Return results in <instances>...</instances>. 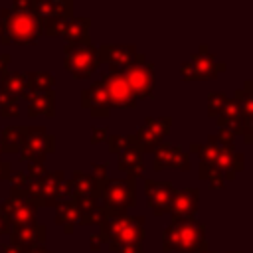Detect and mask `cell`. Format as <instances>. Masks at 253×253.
<instances>
[{"instance_id": "cell-24", "label": "cell", "mask_w": 253, "mask_h": 253, "mask_svg": "<svg viewBox=\"0 0 253 253\" xmlns=\"http://www.w3.org/2000/svg\"><path fill=\"white\" fill-rule=\"evenodd\" d=\"M117 168L121 172H126L128 178H138L142 176L144 178V172H146V166H144V160H142V150L138 146H128L125 148L119 158H117Z\"/></svg>"}, {"instance_id": "cell-19", "label": "cell", "mask_w": 253, "mask_h": 253, "mask_svg": "<svg viewBox=\"0 0 253 253\" xmlns=\"http://www.w3.org/2000/svg\"><path fill=\"white\" fill-rule=\"evenodd\" d=\"M251 89H253V83L245 81L243 87L233 93L235 95L233 101L237 103V107H239V111H241V115L245 119V126L241 130V136H243L245 144L253 142V93H251Z\"/></svg>"}, {"instance_id": "cell-5", "label": "cell", "mask_w": 253, "mask_h": 253, "mask_svg": "<svg viewBox=\"0 0 253 253\" xmlns=\"http://www.w3.org/2000/svg\"><path fill=\"white\" fill-rule=\"evenodd\" d=\"M144 223L142 215H119L105 219L101 223V233L107 237V243L115 245H142L144 243Z\"/></svg>"}, {"instance_id": "cell-32", "label": "cell", "mask_w": 253, "mask_h": 253, "mask_svg": "<svg viewBox=\"0 0 253 253\" xmlns=\"http://www.w3.org/2000/svg\"><path fill=\"white\" fill-rule=\"evenodd\" d=\"M229 97L223 91H211L208 95V117L210 119H217L221 115V111L225 109Z\"/></svg>"}, {"instance_id": "cell-2", "label": "cell", "mask_w": 253, "mask_h": 253, "mask_svg": "<svg viewBox=\"0 0 253 253\" xmlns=\"http://www.w3.org/2000/svg\"><path fill=\"white\" fill-rule=\"evenodd\" d=\"M162 249L166 253H208L204 225L196 217L172 215L162 231Z\"/></svg>"}, {"instance_id": "cell-46", "label": "cell", "mask_w": 253, "mask_h": 253, "mask_svg": "<svg viewBox=\"0 0 253 253\" xmlns=\"http://www.w3.org/2000/svg\"><path fill=\"white\" fill-rule=\"evenodd\" d=\"M208 253H215V251H208Z\"/></svg>"}, {"instance_id": "cell-12", "label": "cell", "mask_w": 253, "mask_h": 253, "mask_svg": "<svg viewBox=\"0 0 253 253\" xmlns=\"http://www.w3.org/2000/svg\"><path fill=\"white\" fill-rule=\"evenodd\" d=\"M0 211L12 229H20V227H28L36 223L38 208L28 198H6L0 204Z\"/></svg>"}, {"instance_id": "cell-14", "label": "cell", "mask_w": 253, "mask_h": 253, "mask_svg": "<svg viewBox=\"0 0 253 253\" xmlns=\"http://www.w3.org/2000/svg\"><path fill=\"white\" fill-rule=\"evenodd\" d=\"M99 59L101 63L109 65V73H125L136 57V47L134 45H111V43H103L101 47H97Z\"/></svg>"}, {"instance_id": "cell-31", "label": "cell", "mask_w": 253, "mask_h": 253, "mask_svg": "<svg viewBox=\"0 0 253 253\" xmlns=\"http://www.w3.org/2000/svg\"><path fill=\"white\" fill-rule=\"evenodd\" d=\"M200 180H208L211 188H223L225 186V178H223L221 170H217L213 164L202 162V160H200Z\"/></svg>"}, {"instance_id": "cell-10", "label": "cell", "mask_w": 253, "mask_h": 253, "mask_svg": "<svg viewBox=\"0 0 253 253\" xmlns=\"http://www.w3.org/2000/svg\"><path fill=\"white\" fill-rule=\"evenodd\" d=\"M123 75H125L128 87L132 89L136 101L152 97V89H154V63H146V55L144 53H136L134 63Z\"/></svg>"}, {"instance_id": "cell-22", "label": "cell", "mask_w": 253, "mask_h": 253, "mask_svg": "<svg viewBox=\"0 0 253 253\" xmlns=\"http://www.w3.org/2000/svg\"><path fill=\"white\" fill-rule=\"evenodd\" d=\"M89 28H91V18H67L59 24L57 36H63L67 42H79V43H91L89 38Z\"/></svg>"}, {"instance_id": "cell-42", "label": "cell", "mask_w": 253, "mask_h": 253, "mask_svg": "<svg viewBox=\"0 0 253 253\" xmlns=\"http://www.w3.org/2000/svg\"><path fill=\"white\" fill-rule=\"evenodd\" d=\"M0 253H22V249H18V247H14L10 243H2L0 245Z\"/></svg>"}, {"instance_id": "cell-4", "label": "cell", "mask_w": 253, "mask_h": 253, "mask_svg": "<svg viewBox=\"0 0 253 253\" xmlns=\"http://www.w3.org/2000/svg\"><path fill=\"white\" fill-rule=\"evenodd\" d=\"M101 206L105 210L107 219L126 215L128 208L136 206V184L134 178H125V180H111L107 178L101 188Z\"/></svg>"}, {"instance_id": "cell-28", "label": "cell", "mask_w": 253, "mask_h": 253, "mask_svg": "<svg viewBox=\"0 0 253 253\" xmlns=\"http://www.w3.org/2000/svg\"><path fill=\"white\" fill-rule=\"evenodd\" d=\"M24 142V132L22 126L10 125L0 132V154H12V152H20Z\"/></svg>"}, {"instance_id": "cell-30", "label": "cell", "mask_w": 253, "mask_h": 253, "mask_svg": "<svg viewBox=\"0 0 253 253\" xmlns=\"http://www.w3.org/2000/svg\"><path fill=\"white\" fill-rule=\"evenodd\" d=\"M128 146H138L134 134H126V136L125 134H109L107 136V148H109L111 154H121Z\"/></svg>"}, {"instance_id": "cell-36", "label": "cell", "mask_w": 253, "mask_h": 253, "mask_svg": "<svg viewBox=\"0 0 253 253\" xmlns=\"http://www.w3.org/2000/svg\"><path fill=\"white\" fill-rule=\"evenodd\" d=\"M109 136V130L105 126H93V132H91V144H99L103 140H107Z\"/></svg>"}, {"instance_id": "cell-11", "label": "cell", "mask_w": 253, "mask_h": 253, "mask_svg": "<svg viewBox=\"0 0 253 253\" xmlns=\"http://www.w3.org/2000/svg\"><path fill=\"white\" fill-rule=\"evenodd\" d=\"M170 126H172V117H146L134 134L142 154L154 152L162 144L164 136L170 134Z\"/></svg>"}, {"instance_id": "cell-16", "label": "cell", "mask_w": 253, "mask_h": 253, "mask_svg": "<svg viewBox=\"0 0 253 253\" xmlns=\"http://www.w3.org/2000/svg\"><path fill=\"white\" fill-rule=\"evenodd\" d=\"M174 194H176V188L170 182H158L152 178H144V196L154 215H162L170 211Z\"/></svg>"}, {"instance_id": "cell-21", "label": "cell", "mask_w": 253, "mask_h": 253, "mask_svg": "<svg viewBox=\"0 0 253 253\" xmlns=\"http://www.w3.org/2000/svg\"><path fill=\"white\" fill-rule=\"evenodd\" d=\"M198 202H200L198 188L176 190V194L172 198V204H170V213L172 215H182V217H196Z\"/></svg>"}, {"instance_id": "cell-25", "label": "cell", "mask_w": 253, "mask_h": 253, "mask_svg": "<svg viewBox=\"0 0 253 253\" xmlns=\"http://www.w3.org/2000/svg\"><path fill=\"white\" fill-rule=\"evenodd\" d=\"M215 123H217L219 128L231 130L233 134H241V130H243V126H245V119H243V115H241V111H239V107H237V103H235L233 99L227 101L225 109H223L221 115L215 119Z\"/></svg>"}, {"instance_id": "cell-35", "label": "cell", "mask_w": 253, "mask_h": 253, "mask_svg": "<svg viewBox=\"0 0 253 253\" xmlns=\"http://www.w3.org/2000/svg\"><path fill=\"white\" fill-rule=\"evenodd\" d=\"M18 115H20L18 101H12V103H8L0 109V117H4V119H12V117H18Z\"/></svg>"}, {"instance_id": "cell-43", "label": "cell", "mask_w": 253, "mask_h": 253, "mask_svg": "<svg viewBox=\"0 0 253 253\" xmlns=\"http://www.w3.org/2000/svg\"><path fill=\"white\" fill-rule=\"evenodd\" d=\"M22 253H51L45 245H38V247H32V249H26V251H22Z\"/></svg>"}, {"instance_id": "cell-41", "label": "cell", "mask_w": 253, "mask_h": 253, "mask_svg": "<svg viewBox=\"0 0 253 253\" xmlns=\"http://www.w3.org/2000/svg\"><path fill=\"white\" fill-rule=\"evenodd\" d=\"M10 231H12L10 223L6 221V217H4L2 211H0V235H10Z\"/></svg>"}, {"instance_id": "cell-33", "label": "cell", "mask_w": 253, "mask_h": 253, "mask_svg": "<svg viewBox=\"0 0 253 253\" xmlns=\"http://www.w3.org/2000/svg\"><path fill=\"white\" fill-rule=\"evenodd\" d=\"M47 172L49 170L45 168L43 162H28V172H26L28 180H43L47 176Z\"/></svg>"}, {"instance_id": "cell-39", "label": "cell", "mask_w": 253, "mask_h": 253, "mask_svg": "<svg viewBox=\"0 0 253 253\" xmlns=\"http://www.w3.org/2000/svg\"><path fill=\"white\" fill-rule=\"evenodd\" d=\"M10 176H12V166H10V162L0 158V180H10Z\"/></svg>"}, {"instance_id": "cell-29", "label": "cell", "mask_w": 253, "mask_h": 253, "mask_svg": "<svg viewBox=\"0 0 253 253\" xmlns=\"http://www.w3.org/2000/svg\"><path fill=\"white\" fill-rule=\"evenodd\" d=\"M26 83H28V93H45L51 91L55 77L45 71H24Z\"/></svg>"}, {"instance_id": "cell-15", "label": "cell", "mask_w": 253, "mask_h": 253, "mask_svg": "<svg viewBox=\"0 0 253 253\" xmlns=\"http://www.w3.org/2000/svg\"><path fill=\"white\" fill-rule=\"evenodd\" d=\"M154 158H152V168L156 172L160 170H166V168H176V170H182V172H188L192 168V160H190V154L184 152V148L180 144L172 146V144H160L154 152Z\"/></svg>"}, {"instance_id": "cell-8", "label": "cell", "mask_w": 253, "mask_h": 253, "mask_svg": "<svg viewBox=\"0 0 253 253\" xmlns=\"http://www.w3.org/2000/svg\"><path fill=\"white\" fill-rule=\"evenodd\" d=\"M24 142L20 148V158L26 162H43L47 154L55 152V136L43 126H22Z\"/></svg>"}, {"instance_id": "cell-3", "label": "cell", "mask_w": 253, "mask_h": 253, "mask_svg": "<svg viewBox=\"0 0 253 253\" xmlns=\"http://www.w3.org/2000/svg\"><path fill=\"white\" fill-rule=\"evenodd\" d=\"M190 152L198 154L202 162H210L217 170H221L225 182L233 180L235 174L245 168L243 152H237L233 146L219 144L217 138H215V134H210L208 136V142H204V144H192L190 146Z\"/></svg>"}, {"instance_id": "cell-9", "label": "cell", "mask_w": 253, "mask_h": 253, "mask_svg": "<svg viewBox=\"0 0 253 253\" xmlns=\"http://www.w3.org/2000/svg\"><path fill=\"white\" fill-rule=\"evenodd\" d=\"M34 10L40 18L43 36L55 38L59 24L73 16V2L71 0H36Z\"/></svg>"}, {"instance_id": "cell-44", "label": "cell", "mask_w": 253, "mask_h": 253, "mask_svg": "<svg viewBox=\"0 0 253 253\" xmlns=\"http://www.w3.org/2000/svg\"><path fill=\"white\" fill-rule=\"evenodd\" d=\"M12 101H14V99H10V97H6V95H4L2 91H0V109H2L4 105H8V103H12Z\"/></svg>"}, {"instance_id": "cell-45", "label": "cell", "mask_w": 253, "mask_h": 253, "mask_svg": "<svg viewBox=\"0 0 253 253\" xmlns=\"http://www.w3.org/2000/svg\"><path fill=\"white\" fill-rule=\"evenodd\" d=\"M229 253H241V251H229Z\"/></svg>"}, {"instance_id": "cell-37", "label": "cell", "mask_w": 253, "mask_h": 253, "mask_svg": "<svg viewBox=\"0 0 253 253\" xmlns=\"http://www.w3.org/2000/svg\"><path fill=\"white\" fill-rule=\"evenodd\" d=\"M103 245H107V237H105L101 231H99L97 235L93 233V235H91V239H89V247H91V251H95V253H97Z\"/></svg>"}, {"instance_id": "cell-38", "label": "cell", "mask_w": 253, "mask_h": 253, "mask_svg": "<svg viewBox=\"0 0 253 253\" xmlns=\"http://www.w3.org/2000/svg\"><path fill=\"white\" fill-rule=\"evenodd\" d=\"M107 162L99 164V162H93V176H97L99 180H107Z\"/></svg>"}, {"instance_id": "cell-27", "label": "cell", "mask_w": 253, "mask_h": 253, "mask_svg": "<svg viewBox=\"0 0 253 253\" xmlns=\"http://www.w3.org/2000/svg\"><path fill=\"white\" fill-rule=\"evenodd\" d=\"M55 223L63 227L67 235L73 233V227L79 223V211L73 204V200H63L55 206Z\"/></svg>"}, {"instance_id": "cell-23", "label": "cell", "mask_w": 253, "mask_h": 253, "mask_svg": "<svg viewBox=\"0 0 253 253\" xmlns=\"http://www.w3.org/2000/svg\"><path fill=\"white\" fill-rule=\"evenodd\" d=\"M28 101V117H47L53 119L55 117V93L53 91H45V93H28L24 97Z\"/></svg>"}, {"instance_id": "cell-18", "label": "cell", "mask_w": 253, "mask_h": 253, "mask_svg": "<svg viewBox=\"0 0 253 253\" xmlns=\"http://www.w3.org/2000/svg\"><path fill=\"white\" fill-rule=\"evenodd\" d=\"M105 180H99L93 174L75 170L69 178V186H71V200L75 198H101V188H103Z\"/></svg>"}, {"instance_id": "cell-34", "label": "cell", "mask_w": 253, "mask_h": 253, "mask_svg": "<svg viewBox=\"0 0 253 253\" xmlns=\"http://www.w3.org/2000/svg\"><path fill=\"white\" fill-rule=\"evenodd\" d=\"M107 249L111 253H144V245H115V243H107Z\"/></svg>"}, {"instance_id": "cell-40", "label": "cell", "mask_w": 253, "mask_h": 253, "mask_svg": "<svg viewBox=\"0 0 253 253\" xmlns=\"http://www.w3.org/2000/svg\"><path fill=\"white\" fill-rule=\"evenodd\" d=\"M12 61V55L10 53H0V77L8 75V63Z\"/></svg>"}, {"instance_id": "cell-6", "label": "cell", "mask_w": 253, "mask_h": 253, "mask_svg": "<svg viewBox=\"0 0 253 253\" xmlns=\"http://www.w3.org/2000/svg\"><path fill=\"white\" fill-rule=\"evenodd\" d=\"M101 65L97 47L91 43H79V42H67L63 47V67L75 77V79H89L95 69Z\"/></svg>"}, {"instance_id": "cell-7", "label": "cell", "mask_w": 253, "mask_h": 253, "mask_svg": "<svg viewBox=\"0 0 253 253\" xmlns=\"http://www.w3.org/2000/svg\"><path fill=\"white\" fill-rule=\"evenodd\" d=\"M221 71H225V63L217 61L206 43H202L200 49L180 65V75L184 81H210Z\"/></svg>"}, {"instance_id": "cell-20", "label": "cell", "mask_w": 253, "mask_h": 253, "mask_svg": "<svg viewBox=\"0 0 253 253\" xmlns=\"http://www.w3.org/2000/svg\"><path fill=\"white\" fill-rule=\"evenodd\" d=\"M45 237H47V229H45V225H42V223H34V225H28V227L12 229V231H10V245H14V247L26 251V249L43 245Z\"/></svg>"}, {"instance_id": "cell-1", "label": "cell", "mask_w": 253, "mask_h": 253, "mask_svg": "<svg viewBox=\"0 0 253 253\" xmlns=\"http://www.w3.org/2000/svg\"><path fill=\"white\" fill-rule=\"evenodd\" d=\"M34 4L36 0H14L10 8L0 10V43L32 45L43 36Z\"/></svg>"}, {"instance_id": "cell-17", "label": "cell", "mask_w": 253, "mask_h": 253, "mask_svg": "<svg viewBox=\"0 0 253 253\" xmlns=\"http://www.w3.org/2000/svg\"><path fill=\"white\" fill-rule=\"evenodd\" d=\"M81 107L91 113V117H109L111 115V101L105 89V83L97 79L91 87L81 91Z\"/></svg>"}, {"instance_id": "cell-13", "label": "cell", "mask_w": 253, "mask_h": 253, "mask_svg": "<svg viewBox=\"0 0 253 253\" xmlns=\"http://www.w3.org/2000/svg\"><path fill=\"white\" fill-rule=\"evenodd\" d=\"M101 81L105 83L111 107H119V109H134L136 107V97L132 93V89L128 87L126 79L123 73H105L101 77Z\"/></svg>"}, {"instance_id": "cell-26", "label": "cell", "mask_w": 253, "mask_h": 253, "mask_svg": "<svg viewBox=\"0 0 253 253\" xmlns=\"http://www.w3.org/2000/svg\"><path fill=\"white\" fill-rule=\"evenodd\" d=\"M0 91L6 97L14 99V101L24 99L28 95V83H26L24 71H12V73L4 75L2 77V83H0Z\"/></svg>"}]
</instances>
